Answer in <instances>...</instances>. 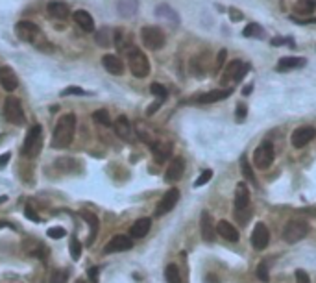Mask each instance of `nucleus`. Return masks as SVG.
Returning a JSON list of instances; mask_svg holds the SVG:
<instances>
[{
	"mask_svg": "<svg viewBox=\"0 0 316 283\" xmlns=\"http://www.w3.org/2000/svg\"><path fill=\"white\" fill-rule=\"evenodd\" d=\"M74 135H76V115L67 113L56 124L54 133H52V146L54 148H67L72 143Z\"/></svg>",
	"mask_w": 316,
	"mask_h": 283,
	"instance_id": "obj_1",
	"label": "nucleus"
},
{
	"mask_svg": "<svg viewBox=\"0 0 316 283\" xmlns=\"http://www.w3.org/2000/svg\"><path fill=\"white\" fill-rule=\"evenodd\" d=\"M128 67L135 78H146L150 74V62L146 54L135 46L128 48Z\"/></svg>",
	"mask_w": 316,
	"mask_h": 283,
	"instance_id": "obj_2",
	"label": "nucleus"
},
{
	"mask_svg": "<svg viewBox=\"0 0 316 283\" xmlns=\"http://www.w3.org/2000/svg\"><path fill=\"white\" fill-rule=\"evenodd\" d=\"M43 148V128L35 124L31 126L28 133H26V139H24V146H23V156L26 157H37L39 152Z\"/></svg>",
	"mask_w": 316,
	"mask_h": 283,
	"instance_id": "obj_3",
	"label": "nucleus"
},
{
	"mask_svg": "<svg viewBox=\"0 0 316 283\" xmlns=\"http://www.w3.org/2000/svg\"><path fill=\"white\" fill-rule=\"evenodd\" d=\"M141 41H143V45L146 46L148 50H161L165 43H167V37H165L161 28H157V26H144L141 30Z\"/></svg>",
	"mask_w": 316,
	"mask_h": 283,
	"instance_id": "obj_4",
	"label": "nucleus"
},
{
	"mask_svg": "<svg viewBox=\"0 0 316 283\" xmlns=\"http://www.w3.org/2000/svg\"><path fill=\"white\" fill-rule=\"evenodd\" d=\"M309 233V224L305 220H301V219H294V220L287 222V226L283 228V239H285L287 243H298L301 239H305Z\"/></svg>",
	"mask_w": 316,
	"mask_h": 283,
	"instance_id": "obj_5",
	"label": "nucleus"
},
{
	"mask_svg": "<svg viewBox=\"0 0 316 283\" xmlns=\"http://www.w3.org/2000/svg\"><path fill=\"white\" fill-rule=\"evenodd\" d=\"M4 115H6V121L15 126H23L26 123V117H24L23 111V104L21 100L15 98V96H8L6 102H4Z\"/></svg>",
	"mask_w": 316,
	"mask_h": 283,
	"instance_id": "obj_6",
	"label": "nucleus"
},
{
	"mask_svg": "<svg viewBox=\"0 0 316 283\" xmlns=\"http://www.w3.org/2000/svg\"><path fill=\"white\" fill-rule=\"evenodd\" d=\"M276 157V152H274V145L264 141L261 145L257 146L254 150V165L257 168H268L272 165V161Z\"/></svg>",
	"mask_w": 316,
	"mask_h": 283,
	"instance_id": "obj_7",
	"label": "nucleus"
},
{
	"mask_svg": "<svg viewBox=\"0 0 316 283\" xmlns=\"http://www.w3.org/2000/svg\"><path fill=\"white\" fill-rule=\"evenodd\" d=\"M15 33L17 37L24 41V43H35L41 37L39 26L35 23H31V21H19L15 24Z\"/></svg>",
	"mask_w": 316,
	"mask_h": 283,
	"instance_id": "obj_8",
	"label": "nucleus"
},
{
	"mask_svg": "<svg viewBox=\"0 0 316 283\" xmlns=\"http://www.w3.org/2000/svg\"><path fill=\"white\" fill-rule=\"evenodd\" d=\"M316 137V128L315 126H300L292 131L290 135V143L294 148H301V146L309 145L313 139Z\"/></svg>",
	"mask_w": 316,
	"mask_h": 283,
	"instance_id": "obj_9",
	"label": "nucleus"
},
{
	"mask_svg": "<svg viewBox=\"0 0 316 283\" xmlns=\"http://www.w3.org/2000/svg\"><path fill=\"white\" fill-rule=\"evenodd\" d=\"M177 200H179V191L177 189H169V191L165 192V196L159 200V204L155 207V217H163V215H167L169 211H172L174 207H176Z\"/></svg>",
	"mask_w": 316,
	"mask_h": 283,
	"instance_id": "obj_10",
	"label": "nucleus"
},
{
	"mask_svg": "<svg viewBox=\"0 0 316 283\" xmlns=\"http://www.w3.org/2000/svg\"><path fill=\"white\" fill-rule=\"evenodd\" d=\"M252 246H254L255 250H264L270 243V231L268 228L262 224V222H257L254 226V231H252Z\"/></svg>",
	"mask_w": 316,
	"mask_h": 283,
	"instance_id": "obj_11",
	"label": "nucleus"
},
{
	"mask_svg": "<svg viewBox=\"0 0 316 283\" xmlns=\"http://www.w3.org/2000/svg\"><path fill=\"white\" fill-rule=\"evenodd\" d=\"M183 172H185V159L183 157H174L170 161L167 172H165V182L167 184H176L183 178Z\"/></svg>",
	"mask_w": 316,
	"mask_h": 283,
	"instance_id": "obj_12",
	"label": "nucleus"
},
{
	"mask_svg": "<svg viewBox=\"0 0 316 283\" xmlns=\"http://www.w3.org/2000/svg\"><path fill=\"white\" fill-rule=\"evenodd\" d=\"M133 248V241L128 235H116L109 241L106 248H104V253H115V252H126V250H131Z\"/></svg>",
	"mask_w": 316,
	"mask_h": 283,
	"instance_id": "obj_13",
	"label": "nucleus"
},
{
	"mask_svg": "<svg viewBox=\"0 0 316 283\" xmlns=\"http://www.w3.org/2000/svg\"><path fill=\"white\" fill-rule=\"evenodd\" d=\"M47 11L54 21H67L70 17L69 4H67V2H61V0H52V2H48Z\"/></svg>",
	"mask_w": 316,
	"mask_h": 283,
	"instance_id": "obj_14",
	"label": "nucleus"
},
{
	"mask_svg": "<svg viewBox=\"0 0 316 283\" xmlns=\"http://www.w3.org/2000/svg\"><path fill=\"white\" fill-rule=\"evenodd\" d=\"M0 85H2V89L8 93H13L19 87V78L17 74L13 72L11 67L8 65H4V67H0Z\"/></svg>",
	"mask_w": 316,
	"mask_h": 283,
	"instance_id": "obj_15",
	"label": "nucleus"
},
{
	"mask_svg": "<svg viewBox=\"0 0 316 283\" xmlns=\"http://www.w3.org/2000/svg\"><path fill=\"white\" fill-rule=\"evenodd\" d=\"M102 65H104V69L108 70L109 74H113V76H120L124 72V63L122 60L115 56V54H106L104 58H102Z\"/></svg>",
	"mask_w": 316,
	"mask_h": 283,
	"instance_id": "obj_16",
	"label": "nucleus"
},
{
	"mask_svg": "<svg viewBox=\"0 0 316 283\" xmlns=\"http://www.w3.org/2000/svg\"><path fill=\"white\" fill-rule=\"evenodd\" d=\"M233 94V89L228 87V89H215V91L203 93L198 96V104H213V102H220V100L230 98Z\"/></svg>",
	"mask_w": 316,
	"mask_h": 283,
	"instance_id": "obj_17",
	"label": "nucleus"
},
{
	"mask_svg": "<svg viewBox=\"0 0 316 283\" xmlns=\"http://www.w3.org/2000/svg\"><path fill=\"white\" fill-rule=\"evenodd\" d=\"M155 17L165 21V23L172 24V26H177V24H179V15H177L176 11H174V8L169 6V4H159V6L155 8Z\"/></svg>",
	"mask_w": 316,
	"mask_h": 283,
	"instance_id": "obj_18",
	"label": "nucleus"
},
{
	"mask_svg": "<svg viewBox=\"0 0 316 283\" xmlns=\"http://www.w3.org/2000/svg\"><path fill=\"white\" fill-rule=\"evenodd\" d=\"M116 11L124 19H131L139 11V0H116Z\"/></svg>",
	"mask_w": 316,
	"mask_h": 283,
	"instance_id": "obj_19",
	"label": "nucleus"
},
{
	"mask_svg": "<svg viewBox=\"0 0 316 283\" xmlns=\"http://www.w3.org/2000/svg\"><path fill=\"white\" fill-rule=\"evenodd\" d=\"M307 63L305 58H294V56H287V58H281L276 65V70L278 72H288V70H294V69H300Z\"/></svg>",
	"mask_w": 316,
	"mask_h": 283,
	"instance_id": "obj_20",
	"label": "nucleus"
},
{
	"mask_svg": "<svg viewBox=\"0 0 316 283\" xmlns=\"http://www.w3.org/2000/svg\"><path fill=\"white\" fill-rule=\"evenodd\" d=\"M152 228V219H148V217H143V219H137V220L131 224L130 228V237L133 239H143L146 235L148 231Z\"/></svg>",
	"mask_w": 316,
	"mask_h": 283,
	"instance_id": "obj_21",
	"label": "nucleus"
},
{
	"mask_svg": "<svg viewBox=\"0 0 316 283\" xmlns=\"http://www.w3.org/2000/svg\"><path fill=\"white\" fill-rule=\"evenodd\" d=\"M72 19L76 21V24L82 28L84 31H94V19L91 17L89 11H85V9H76L74 13H72Z\"/></svg>",
	"mask_w": 316,
	"mask_h": 283,
	"instance_id": "obj_22",
	"label": "nucleus"
},
{
	"mask_svg": "<svg viewBox=\"0 0 316 283\" xmlns=\"http://www.w3.org/2000/svg\"><path fill=\"white\" fill-rule=\"evenodd\" d=\"M216 233H220V237H224L226 241H230V243H237V241H239V231H237V228H235L233 224H230L228 220L218 222Z\"/></svg>",
	"mask_w": 316,
	"mask_h": 283,
	"instance_id": "obj_23",
	"label": "nucleus"
},
{
	"mask_svg": "<svg viewBox=\"0 0 316 283\" xmlns=\"http://www.w3.org/2000/svg\"><path fill=\"white\" fill-rule=\"evenodd\" d=\"M200 230H201V237L205 243H211L215 239V230H213V219L207 211H201V219H200Z\"/></svg>",
	"mask_w": 316,
	"mask_h": 283,
	"instance_id": "obj_24",
	"label": "nucleus"
},
{
	"mask_svg": "<svg viewBox=\"0 0 316 283\" xmlns=\"http://www.w3.org/2000/svg\"><path fill=\"white\" fill-rule=\"evenodd\" d=\"M113 128H115V133L120 139H124V141H131V137H133V133H131V124L124 115H120L115 123H113Z\"/></svg>",
	"mask_w": 316,
	"mask_h": 283,
	"instance_id": "obj_25",
	"label": "nucleus"
},
{
	"mask_svg": "<svg viewBox=\"0 0 316 283\" xmlns=\"http://www.w3.org/2000/svg\"><path fill=\"white\" fill-rule=\"evenodd\" d=\"M150 148H152V154H154L157 163H165L172 156V145L170 143H152Z\"/></svg>",
	"mask_w": 316,
	"mask_h": 283,
	"instance_id": "obj_26",
	"label": "nucleus"
},
{
	"mask_svg": "<svg viewBox=\"0 0 316 283\" xmlns=\"http://www.w3.org/2000/svg\"><path fill=\"white\" fill-rule=\"evenodd\" d=\"M235 206L237 209H246L250 206V189L244 184L237 185V191H235Z\"/></svg>",
	"mask_w": 316,
	"mask_h": 283,
	"instance_id": "obj_27",
	"label": "nucleus"
},
{
	"mask_svg": "<svg viewBox=\"0 0 316 283\" xmlns=\"http://www.w3.org/2000/svg\"><path fill=\"white\" fill-rule=\"evenodd\" d=\"M115 33H116V31H113L111 28H108V26H104V28L96 31V35H94V39H96V45L104 46V48L111 46V45H113V41H115Z\"/></svg>",
	"mask_w": 316,
	"mask_h": 283,
	"instance_id": "obj_28",
	"label": "nucleus"
},
{
	"mask_svg": "<svg viewBox=\"0 0 316 283\" xmlns=\"http://www.w3.org/2000/svg\"><path fill=\"white\" fill-rule=\"evenodd\" d=\"M244 63L240 62V60H233V62L228 63V67L224 69V76L220 78V84L226 85L228 82H231V80H235V74L239 72V69L242 67Z\"/></svg>",
	"mask_w": 316,
	"mask_h": 283,
	"instance_id": "obj_29",
	"label": "nucleus"
},
{
	"mask_svg": "<svg viewBox=\"0 0 316 283\" xmlns=\"http://www.w3.org/2000/svg\"><path fill=\"white\" fill-rule=\"evenodd\" d=\"M82 217H84V220L91 226V237H89V245L94 241V237H96V233H98V228H100V220L96 219V215H93L91 211H82Z\"/></svg>",
	"mask_w": 316,
	"mask_h": 283,
	"instance_id": "obj_30",
	"label": "nucleus"
},
{
	"mask_svg": "<svg viewBox=\"0 0 316 283\" xmlns=\"http://www.w3.org/2000/svg\"><path fill=\"white\" fill-rule=\"evenodd\" d=\"M165 280H167V283H181V274H179L177 265H174V263L167 265V268H165Z\"/></svg>",
	"mask_w": 316,
	"mask_h": 283,
	"instance_id": "obj_31",
	"label": "nucleus"
},
{
	"mask_svg": "<svg viewBox=\"0 0 316 283\" xmlns=\"http://www.w3.org/2000/svg\"><path fill=\"white\" fill-rule=\"evenodd\" d=\"M242 35H244V37H264L266 33H264L261 24L252 23V24H248L246 28L242 30Z\"/></svg>",
	"mask_w": 316,
	"mask_h": 283,
	"instance_id": "obj_32",
	"label": "nucleus"
},
{
	"mask_svg": "<svg viewBox=\"0 0 316 283\" xmlns=\"http://www.w3.org/2000/svg\"><path fill=\"white\" fill-rule=\"evenodd\" d=\"M315 4L316 0H298V4H296V13H300V15H309V13H313L315 11Z\"/></svg>",
	"mask_w": 316,
	"mask_h": 283,
	"instance_id": "obj_33",
	"label": "nucleus"
},
{
	"mask_svg": "<svg viewBox=\"0 0 316 283\" xmlns=\"http://www.w3.org/2000/svg\"><path fill=\"white\" fill-rule=\"evenodd\" d=\"M93 119H94V123H98V124H102V126H111V117H109V113L106 111V109H96L93 113Z\"/></svg>",
	"mask_w": 316,
	"mask_h": 283,
	"instance_id": "obj_34",
	"label": "nucleus"
},
{
	"mask_svg": "<svg viewBox=\"0 0 316 283\" xmlns=\"http://www.w3.org/2000/svg\"><path fill=\"white\" fill-rule=\"evenodd\" d=\"M240 170H242V174H244V178H246L248 182L257 184V182H255V178H254V170H252V167H250L246 156H242V157H240Z\"/></svg>",
	"mask_w": 316,
	"mask_h": 283,
	"instance_id": "obj_35",
	"label": "nucleus"
},
{
	"mask_svg": "<svg viewBox=\"0 0 316 283\" xmlns=\"http://www.w3.org/2000/svg\"><path fill=\"white\" fill-rule=\"evenodd\" d=\"M255 276H257V278H259V280H261L262 283H268L270 274H268V263H266V261H261V263L257 265Z\"/></svg>",
	"mask_w": 316,
	"mask_h": 283,
	"instance_id": "obj_36",
	"label": "nucleus"
},
{
	"mask_svg": "<svg viewBox=\"0 0 316 283\" xmlns=\"http://www.w3.org/2000/svg\"><path fill=\"white\" fill-rule=\"evenodd\" d=\"M150 93L152 94H155L159 100H165L167 98V94H169V91H167V87L161 84H157V82H154V84L150 85Z\"/></svg>",
	"mask_w": 316,
	"mask_h": 283,
	"instance_id": "obj_37",
	"label": "nucleus"
},
{
	"mask_svg": "<svg viewBox=\"0 0 316 283\" xmlns=\"http://www.w3.org/2000/svg\"><path fill=\"white\" fill-rule=\"evenodd\" d=\"M70 255H72V259L78 261L80 259V255H82V245H80V241H78L76 235H72L70 239Z\"/></svg>",
	"mask_w": 316,
	"mask_h": 283,
	"instance_id": "obj_38",
	"label": "nucleus"
},
{
	"mask_svg": "<svg viewBox=\"0 0 316 283\" xmlns=\"http://www.w3.org/2000/svg\"><path fill=\"white\" fill-rule=\"evenodd\" d=\"M70 94H72V96H85L87 91L80 89V87H74V85H72V87H67V89H63L61 91V96H70Z\"/></svg>",
	"mask_w": 316,
	"mask_h": 283,
	"instance_id": "obj_39",
	"label": "nucleus"
},
{
	"mask_svg": "<svg viewBox=\"0 0 316 283\" xmlns=\"http://www.w3.org/2000/svg\"><path fill=\"white\" fill-rule=\"evenodd\" d=\"M211 178H213V170H209V168L207 170H203L200 176H198V180L194 182V187H201V185H205Z\"/></svg>",
	"mask_w": 316,
	"mask_h": 283,
	"instance_id": "obj_40",
	"label": "nucleus"
},
{
	"mask_svg": "<svg viewBox=\"0 0 316 283\" xmlns=\"http://www.w3.org/2000/svg\"><path fill=\"white\" fill-rule=\"evenodd\" d=\"M47 233H48V237L50 239H61V237L67 235V230L61 228V226H54V228H50Z\"/></svg>",
	"mask_w": 316,
	"mask_h": 283,
	"instance_id": "obj_41",
	"label": "nucleus"
},
{
	"mask_svg": "<svg viewBox=\"0 0 316 283\" xmlns=\"http://www.w3.org/2000/svg\"><path fill=\"white\" fill-rule=\"evenodd\" d=\"M246 115H248L246 104H239V106H237V111H235V121H237V123H244V121H246Z\"/></svg>",
	"mask_w": 316,
	"mask_h": 283,
	"instance_id": "obj_42",
	"label": "nucleus"
},
{
	"mask_svg": "<svg viewBox=\"0 0 316 283\" xmlns=\"http://www.w3.org/2000/svg\"><path fill=\"white\" fill-rule=\"evenodd\" d=\"M226 58H228V50L226 48H222L220 52H218V56H216V65H215V72H218V70H222L224 63H226Z\"/></svg>",
	"mask_w": 316,
	"mask_h": 283,
	"instance_id": "obj_43",
	"label": "nucleus"
},
{
	"mask_svg": "<svg viewBox=\"0 0 316 283\" xmlns=\"http://www.w3.org/2000/svg\"><path fill=\"white\" fill-rule=\"evenodd\" d=\"M67 276H69V272H67V270H56L54 274H52V280H50V283H65Z\"/></svg>",
	"mask_w": 316,
	"mask_h": 283,
	"instance_id": "obj_44",
	"label": "nucleus"
},
{
	"mask_svg": "<svg viewBox=\"0 0 316 283\" xmlns=\"http://www.w3.org/2000/svg\"><path fill=\"white\" fill-rule=\"evenodd\" d=\"M292 41H294L292 37H276V39H272L270 43H272V46H281V45H287V43H288V45H290V46L294 48L296 45H294Z\"/></svg>",
	"mask_w": 316,
	"mask_h": 283,
	"instance_id": "obj_45",
	"label": "nucleus"
},
{
	"mask_svg": "<svg viewBox=\"0 0 316 283\" xmlns=\"http://www.w3.org/2000/svg\"><path fill=\"white\" fill-rule=\"evenodd\" d=\"M296 283H311V278L305 270H301V268L296 270Z\"/></svg>",
	"mask_w": 316,
	"mask_h": 283,
	"instance_id": "obj_46",
	"label": "nucleus"
},
{
	"mask_svg": "<svg viewBox=\"0 0 316 283\" xmlns=\"http://www.w3.org/2000/svg\"><path fill=\"white\" fill-rule=\"evenodd\" d=\"M248 70H250V65H248V63H244V65L239 69V72L235 74V80H233V82H237V84H239V82H242V78L248 74Z\"/></svg>",
	"mask_w": 316,
	"mask_h": 283,
	"instance_id": "obj_47",
	"label": "nucleus"
},
{
	"mask_svg": "<svg viewBox=\"0 0 316 283\" xmlns=\"http://www.w3.org/2000/svg\"><path fill=\"white\" fill-rule=\"evenodd\" d=\"M24 215L30 219V220H33V222H41V219H39V215L33 211V207L31 206H26V209H24Z\"/></svg>",
	"mask_w": 316,
	"mask_h": 283,
	"instance_id": "obj_48",
	"label": "nucleus"
},
{
	"mask_svg": "<svg viewBox=\"0 0 316 283\" xmlns=\"http://www.w3.org/2000/svg\"><path fill=\"white\" fill-rule=\"evenodd\" d=\"M228 13H230V17H231L233 23H239V21H242V17H244L239 11V9H235V8H230V9H228Z\"/></svg>",
	"mask_w": 316,
	"mask_h": 283,
	"instance_id": "obj_49",
	"label": "nucleus"
},
{
	"mask_svg": "<svg viewBox=\"0 0 316 283\" xmlns=\"http://www.w3.org/2000/svg\"><path fill=\"white\" fill-rule=\"evenodd\" d=\"M98 272H100V268L98 267L89 268V278H91V282L93 283H98Z\"/></svg>",
	"mask_w": 316,
	"mask_h": 283,
	"instance_id": "obj_50",
	"label": "nucleus"
},
{
	"mask_svg": "<svg viewBox=\"0 0 316 283\" xmlns=\"http://www.w3.org/2000/svg\"><path fill=\"white\" fill-rule=\"evenodd\" d=\"M161 104H163V100H157L155 104H152V106H150V107L146 109V115H154L155 111L159 109V106H161Z\"/></svg>",
	"mask_w": 316,
	"mask_h": 283,
	"instance_id": "obj_51",
	"label": "nucleus"
},
{
	"mask_svg": "<svg viewBox=\"0 0 316 283\" xmlns=\"http://www.w3.org/2000/svg\"><path fill=\"white\" fill-rule=\"evenodd\" d=\"M9 157H11V152H4L2 156H0V168H4L6 165H8Z\"/></svg>",
	"mask_w": 316,
	"mask_h": 283,
	"instance_id": "obj_52",
	"label": "nucleus"
},
{
	"mask_svg": "<svg viewBox=\"0 0 316 283\" xmlns=\"http://www.w3.org/2000/svg\"><path fill=\"white\" fill-rule=\"evenodd\" d=\"M252 89H254V84H250L246 89H244V94H250V93H252Z\"/></svg>",
	"mask_w": 316,
	"mask_h": 283,
	"instance_id": "obj_53",
	"label": "nucleus"
},
{
	"mask_svg": "<svg viewBox=\"0 0 316 283\" xmlns=\"http://www.w3.org/2000/svg\"><path fill=\"white\" fill-rule=\"evenodd\" d=\"M298 23H301V24H307V23H313V24H316V19H309V21H298Z\"/></svg>",
	"mask_w": 316,
	"mask_h": 283,
	"instance_id": "obj_54",
	"label": "nucleus"
},
{
	"mask_svg": "<svg viewBox=\"0 0 316 283\" xmlns=\"http://www.w3.org/2000/svg\"><path fill=\"white\" fill-rule=\"evenodd\" d=\"M0 228H11V224H8V222H0Z\"/></svg>",
	"mask_w": 316,
	"mask_h": 283,
	"instance_id": "obj_55",
	"label": "nucleus"
},
{
	"mask_svg": "<svg viewBox=\"0 0 316 283\" xmlns=\"http://www.w3.org/2000/svg\"><path fill=\"white\" fill-rule=\"evenodd\" d=\"M6 200H8V196H0V204H2V202H6Z\"/></svg>",
	"mask_w": 316,
	"mask_h": 283,
	"instance_id": "obj_56",
	"label": "nucleus"
},
{
	"mask_svg": "<svg viewBox=\"0 0 316 283\" xmlns=\"http://www.w3.org/2000/svg\"><path fill=\"white\" fill-rule=\"evenodd\" d=\"M76 283H85V282H82V280H80V282H76Z\"/></svg>",
	"mask_w": 316,
	"mask_h": 283,
	"instance_id": "obj_57",
	"label": "nucleus"
}]
</instances>
